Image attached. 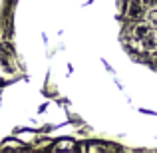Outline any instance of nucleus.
I'll list each match as a JSON object with an SVG mask.
<instances>
[{
    "instance_id": "nucleus-1",
    "label": "nucleus",
    "mask_w": 157,
    "mask_h": 153,
    "mask_svg": "<svg viewBox=\"0 0 157 153\" xmlns=\"http://www.w3.org/2000/svg\"><path fill=\"white\" fill-rule=\"evenodd\" d=\"M125 16L129 20H141L143 16H145V6H143L139 0H129L127 10H125Z\"/></svg>"
},
{
    "instance_id": "nucleus-2",
    "label": "nucleus",
    "mask_w": 157,
    "mask_h": 153,
    "mask_svg": "<svg viewBox=\"0 0 157 153\" xmlns=\"http://www.w3.org/2000/svg\"><path fill=\"white\" fill-rule=\"evenodd\" d=\"M151 32H153V26H151L149 22H137L133 26V30H131V36L137 40H143L145 36H149Z\"/></svg>"
},
{
    "instance_id": "nucleus-3",
    "label": "nucleus",
    "mask_w": 157,
    "mask_h": 153,
    "mask_svg": "<svg viewBox=\"0 0 157 153\" xmlns=\"http://www.w3.org/2000/svg\"><path fill=\"white\" fill-rule=\"evenodd\" d=\"M56 149H74V143H70V141H62V143H58V145H56Z\"/></svg>"
},
{
    "instance_id": "nucleus-4",
    "label": "nucleus",
    "mask_w": 157,
    "mask_h": 153,
    "mask_svg": "<svg viewBox=\"0 0 157 153\" xmlns=\"http://www.w3.org/2000/svg\"><path fill=\"white\" fill-rule=\"evenodd\" d=\"M139 2H141V4H143L145 8H149V10H151V8H155V6H157V0H139Z\"/></svg>"
}]
</instances>
